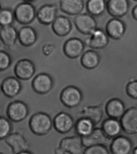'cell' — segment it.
Here are the masks:
<instances>
[{
    "label": "cell",
    "instance_id": "obj_33",
    "mask_svg": "<svg viewBox=\"0 0 137 154\" xmlns=\"http://www.w3.org/2000/svg\"><path fill=\"white\" fill-rule=\"evenodd\" d=\"M12 64V58L6 51L0 50V71L8 69Z\"/></svg>",
    "mask_w": 137,
    "mask_h": 154
},
{
    "label": "cell",
    "instance_id": "obj_9",
    "mask_svg": "<svg viewBox=\"0 0 137 154\" xmlns=\"http://www.w3.org/2000/svg\"><path fill=\"white\" fill-rule=\"evenodd\" d=\"M85 43L78 38H71L67 39L63 46V54L67 58L72 59L81 57L85 52Z\"/></svg>",
    "mask_w": 137,
    "mask_h": 154
},
{
    "label": "cell",
    "instance_id": "obj_23",
    "mask_svg": "<svg viewBox=\"0 0 137 154\" xmlns=\"http://www.w3.org/2000/svg\"><path fill=\"white\" fill-rule=\"evenodd\" d=\"M85 5L83 0H60V10L69 16H76L82 13Z\"/></svg>",
    "mask_w": 137,
    "mask_h": 154
},
{
    "label": "cell",
    "instance_id": "obj_38",
    "mask_svg": "<svg viewBox=\"0 0 137 154\" xmlns=\"http://www.w3.org/2000/svg\"><path fill=\"white\" fill-rule=\"evenodd\" d=\"M132 153L134 154H137V146H136L135 148H134L132 151Z\"/></svg>",
    "mask_w": 137,
    "mask_h": 154
},
{
    "label": "cell",
    "instance_id": "obj_12",
    "mask_svg": "<svg viewBox=\"0 0 137 154\" xmlns=\"http://www.w3.org/2000/svg\"><path fill=\"white\" fill-rule=\"evenodd\" d=\"M59 147L63 149L66 154H83L85 149L82 137L78 135L62 139L60 142Z\"/></svg>",
    "mask_w": 137,
    "mask_h": 154
},
{
    "label": "cell",
    "instance_id": "obj_27",
    "mask_svg": "<svg viewBox=\"0 0 137 154\" xmlns=\"http://www.w3.org/2000/svg\"><path fill=\"white\" fill-rule=\"evenodd\" d=\"M80 115L89 119L96 126L102 120L103 113L102 109L99 106H85L80 111Z\"/></svg>",
    "mask_w": 137,
    "mask_h": 154
},
{
    "label": "cell",
    "instance_id": "obj_34",
    "mask_svg": "<svg viewBox=\"0 0 137 154\" xmlns=\"http://www.w3.org/2000/svg\"><path fill=\"white\" fill-rule=\"evenodd\" d=\"M127 96L134 100H137V79L130 81L125 88Z\"/></svg>",
    "mask_w": 137,
    "mask_h": 154
},
{
    "label": "cell",
    "instance_id": "obj_32",
    "mask_svg": "<svg viewBox=\"0 0 137 154\" xmlns=\"http://www.w3.org/2000/svg\"><path fill=\"white\" fill-rule=\"evenodd\" d=\"M110 151L105 145H97L85 148L84 154H109Z\"/></svg>",
    "mask_w": 137,
    "mask_h": 154
},
{
    "label": "cell",
    "instance_id": "obj_19",
    "mask_svg": "<svg viewBox=\"0 0 137 154\" xmlns=\"http://www.w3.org/2000/svg\"><path fill=\"white\" fill-rule=\"evenodd\" d=\"M82 143L85 148L97 145H108L111 139L104 134L102 128H95L89 135L82 137Z\"/></svg>",
    "mask_w": 137,
    "mask_h": 154
},
{
    "label": "cell",
    "instance_id": "obj_35",
    "mask_svg": "<svg viewBox=\"0 0 137 154\" xmlns=\"http://www.w3.org/2000/svg\"><path fill=\"white\" fill-rule=\"evenodd\" d=\"M56 47L52 43H46L41 48V52L46 57L52 55L55 51Z\"/></svg>",
    "mask_w": 137,
    "mask_h": 154
},
{
    "label": "cell",
    "instance_id": "obj_3",
    "mask_svg": "<svg viewBox=\"0 0 137 154\" xmlns=\"http://www.w3.org/2000/svg\"><path fill=\"white\" fill-rule=\"evenodd\" d=\"M60 100L66 107L75 108L79 106L83 100V93L75 85H68L60 93Z\"/></svg>",
    "mask_w": 137,
    "mask_h": 154
},
{
    "label": "cell",
    "instance_id": "obj_21",
    "mask_svg": "<svg viewBox=\"0 0 137 154\" xmlns=\"http://www.w3.org/2000/svg\"><path fill=\"white\" fill-rule=\"evenodd\" d=\"M0 40L8 49L14 48L18 40V30L13 25L1 27Z\"/></svg>",
    "mask_w": 137,
    "mask_h": 154
},
{
    "label": "cell",
    "instance_id": "obj_24",
    "mask_svg": "<svg viewBox=\"0 0 137 154\" xmlns=\"http://www.w3.org/2000/svg\"><path fill=\"white\" fill-rule=\"evenodd\" d=\"M124 103L118 98L110 99L106 104L105 112L110 118L120 119L125 112Z\"/></svg>",
    "mask_w": 137,
    "mask_h": 154
},
{
    "label": "cell",
    "instance_id": "obj_16",
    "mask_svg": "<svg viewBox=\"0 0 137 154\" xmlns=\"http://www.w3.org/2000/svg\"><path fill=\"white\" fill-rule=\"evenodd\" d=\"M126 24L119 18H112L106 23L105 32L109 38L118 40L122 38L126 32Z\"/></svg>",
    "mask_w": 137,
    "mask_h": 154
},
{
    "label": "cell",
    "instance_id": "obj_26",
    "mask_svg": "<svg viewBox=\"0 0 137 154\" xmlns=\"http://www.w3.org/2000/svg\"><path fill=\"white\" fill-rule=\"evenodd\" d=\"M101 128L106 136L111 139L120 135L122 130L120 120L110 117L102 122Z\"/></svg>",
    "mask_w": 137,
    "mask_h": 154
},
{
    "label": "cell",
    "instance_id": "obj_8",
    "mask_svg": "<svg viewBox=\"0 0 137 154\" xmlns=\"http://www.w3.org/2000/svg\"><path fill=\"white\" fill-rule=\"evenodd\" d=\"M122 131L128 135L137 134V106L131 107L125 110L120 119Z\"/></svg>",
    "mask_w": 137,
    "mask_h": 154
},
{
    "label": "cell",
    "instance_id": "obj_25",
    "mask_svg": "<svg viewBox=\"0 0 137 154\" xmlns=\"http://www.w3.org/2000/svg\"><path fill=\"white\" fill-rule=\"evenodd\" d=\"M101 58L100 55L94 49L88 50L83 53L80 58L82 66L88 70L97 68L100 63Z\"/></svg>",
    "mask_w": 137,
    "mask_h": 154
},
{
    "label": "cell",
    "instance_id": "obj_39",
    "mask_svg": "<svg viewBox=\"0 0 137 154\" xmlns=\"http://www.w3.org/2000/svg\"><path fill=\"white\" fill-rule=\"evenodd\" d=\"M36 0H22V1L24 2H33L34 1H36Z\"/></svg>",
    "mask_w": 137,
    "mask_h": 154
},
{
    "label": "cell",
    "instance_id": "obj_14",
    "mask_svg": "<svg viewBox=\"0 0 137 154\" xmlns=\"http://www.w3.org/2000/svg\"><path fill=\"white\" fill-rule=\"evenodd\" d=\"M109 43V38L102 29L97 28L85 40V45L95 50L103 49Z\"/></svg>",
    "mask_w": 137,
    "mask_h": 154
},
{
    "label": "cell",
    "instance_id": "obj_13",
    "mask_svg": "<svg viewBox=\"0 0 137 154\" xmlns=\"http://www.w3.org/2000/svg\"><path fill=\"white\" fill-rule=\"evenodd\" d=\"M58 12V7L56 5L46 4L37 10L36 19L43 25H50L57 17Z\"/></svg>",
    "mask_w": 137,
    "mask_h": 154
},
{
    "label": "cell",
    "instance_id": "obj_10",
    "mask_svg": "<svg viewBox=\"0 0 137 154\" xmlns=\"http://www.w3.org/2000/svg\"><path fill=\"white\" fill-rule=\"evenodd\" d=\"M73 117L68 113L61 112L55 116L53 120V126L55 131L60 134L70 132L75 126Z\"/></svg>",
    "mask_w": 137,
    "mask_h": 154
},
{
    "label": "cell",
    "instance_id": "obj_1",
    "mask_svg": "<svg viewBox=\"0 0 137 154\" xmlns=\"http://www.w3.org/2000/svg\"><path fill=\"white\" fill-rule=\"evenodd\" d=\"M31 132L34 135L44 136L48 134L53 127V120L49 115L44 112L33 114L28 122Z\"/></svg>",
    "mask_w": 137,
    "mask_h": 154
},
{
    "label": "cell",
    "instance_id": "obj_40",
    "mask_svg": "<svg viewBox=\"0 0 137 154\" xmlns=\"http://www.w3.org/2000/svg\"><path fill=\"white\" fill-rule=\"evenodd\" d=\"M1 8H2V7H1V3H0V10L1 9Z\"/></svg>",
    "mask_w": 137,
    "mask_h": 154
},
{
    "label": "cell",
    "instance_id": "obj_17",
    "mask_svg": "<svg viewBox=\"0 0 137 154\" xmlns=\"http://www.w3.org/2000/svg\"><path fill=\"white\" fill-rule=\"evenodd\" d=\"M1 90L5 96L14 98L20 94L22 85L17 77L10 76L3 79L1 84Z\"/></svg>",
    "mask_w": 137,
    "mask_h": 154
},
{
    "label": "cell",
    "instance_id": "obj_7",
    "mask_svg": "<svg viewBox=\"0 0 137 154\" xmlns=\"http://www.w3.org/2000/svg\"><path fill=\"white\" fill-rule=\"evenodd\" d=\"M54 80L52 77L46 72H41L34 77L31 82L33 91L41 95L49 93L53 88Z\"/></svg>",
    "mask_w": 137,
    "mask_h": 154
},
{
    "label": "cell",
    "instance_id": "obj_36",
    "mask_svg": "<svg viewBox=\"0 0 137 154\" xmlns=\"http://www.w3.org/2000/svg\"><path fill=\"white\" fill-rule=\"evenodd\" d=\"M132 16L134 19L137 21V5H136L132 10Z\"/></svg>",
    "mask_w": 137,
    "mask_h": 154
},
{
    "label": "cell",
    "instance_id": "obj_4",
    "mask_svg": "<svg viewBox=\"0 0 137 154\" xmlns=\"http://www.w3.org/2000/svg\"><path fill=\"white\" fill-rule=\"evenodd\" d=\"M6 114L10 120L16 123L20 122L28 116L29 109L24 101L15 100L8 105Z\"/></svg>",
    "mask_w": 137,
    "mask_h": 154
},
{
    "label": "cell",
    "instance_id": "obj_30",
    "mask_svg": "<svg viewBox=\"0 0 137 154\" xmlns=\"http://www.w3.org/2000/svg\"><path fill=\"white\" fill-rule=\"evenodd\" d=\"M15 21L14 11L10 8H1L0 10V27L13 25Z\"/></svg>",
    "mask_w": 137,
    "mask_h": 154
},
{
    "label": "cell",
    "instance_id": "obj_18",
    "mask_svg": "<svg viewBox=\"0 0 137 154\" xmlns=\"http://www.w3.org/2000/svg\"><path fill=\"white\" fill-rule=\"evenodd\" d=\"M130 9L129 0H108L106 10L109 14L114 18L125 16Z\"/></svg>",
    "mask_w": 137,
    "mask_h": 154
},
{
    "label": "cell",
    "instance_id": "obj_29",
    "mask_svg": "<svg viewBox=\"0 0 137 154\" xmlns=\"http://www.w3.org/2000/svg\"><path fill=\"white\" fill-rule=\"evenodd\" d=\"M106 0H88L85 6L88 13L94 17H99L106 10Z\"/></svg>",
    "mask_w": 137,
    "mask_h": 154
},
{
    "label": "cell",
    "instance_id": "obj_28",
    "mask_svg": "<svg viewBox=\"0 0 137 154\" xmlns=\"http://www.w3.org/2000/svg\"><path fill=\"white\" fill-rule=\"evenodd\" d=\"M95 125L88 118L80 117L75 123V130L77 135L85 137L89 135L94 129Z\"/></svg>",
    "mask_w": 137,
    "mask_h": 154
},
{
    "label": "cell",
    "instance_id": "obj_41",
    "mask_svg": "<svg viewBox=\"0 0 137 154\" xmlns=\"http://www.w3.org/2000/svg\"><path fill=\"white\" fill-rule=\"evenodd\" d=\"M134 1H137V0H134Z\"/></svg>",
    "mask_w": 137,
    "mask_h": 154
},
{
    "label": "cell",
    "instance_id": "obj_31",
    "mask_svg": "<svg viewBox=\"0 0 137 154\" xmlns=\"http://www.w3.org/2000/svg\"><path fill=\"white\" fill-rule=\"evenodd\" d=\"M13 129V125L10 120L5 117L0 116V140L5 139L10 135Z\"/></svg>",
    "mask_w": 137,
    "mask_h": 154
},
{
    "label": "cell",
    "instance_id": "obj_20",
    "mask_svg": "<svg viewBox=\"0 0 137 154\" xmlns=\"http://www.w3.org/2000/svg\"><path fill=\"white\" fill-rule=\"evenodd\" d=\"M37 40V32L33 27L24 26L18 31V40L24 47L28 48L33 46Z\"/></svg>",
    "mask_w": 137,
    "mask_h": 154
},
{
    "label": "cell",
    "instance_id": "obj_15",
    "mask_svg": "<svg viewBox=\"0 0 137 154\" xmlns=\"http://www.w3.org/2000/svg\"><path fill=\"white\" fill-rule=\"evenodd\" d=\"M110 152L113 154H129L133 149V143L127 136L118 135L110 143Z\"/></svg>",
    "mask_w": 137,
    "mask_h": 154
},
{
    "label": "cell",
    "instance_id": "obj_37",
    "mask_svg": "<svg viewBox=\"0 0 137 154\" xmlns=\"http://www.w3.org/2000/svg\"><path fill=\"white\" fill-rule=\"evenodd\" d=\"M55 153L56 154H66L64 152V151L63 149H61L60 147H58L55 149Z\"/></svg>",
    "mask_w": 137,
    "mask_h": 154
},
{
    "label": "cell",
    "instance_id": "obj_6",
    "mask_svg": "<svg viewBox=\"0 0 137 154\" xmlns=\"http://www.w3.org/2000/svg\"><path fill=\"white\" fill-rule=\"evenodd\" d=\"M14 74L22 81L30 79L36 73V68L34 62L27 58L21 59L14 66Z\"/></svg>",
    "mask_w": 137,
    "mask_h": 154
},
{
    "label": "cell",
    "instance_id": "obj_22",
    "mask_svg": "<svg viewBox=\"0 0 137 154\" xmlns=\"http://www.w3.org/2000/svg\"><path fill=\"white\" fill-rule=\"evenodd\" d=\"M51 25L53 33L59 37L67 36L72 30L70 20L65 16H58Z\"/></svg>",
    "mask_w": 137,
    "mask_h": 154
},
{
    "label": "cell",
    "instance_id": "obj_5",
    "mask_svg": "<svg viewBox=\"0 0 137 154\" xmlns=\"http://www.w3.org/2000/svg\"><path fill=\"white\" fill-rule=\"evenodd\" d=\"M75 26L79 33L91 35L97 29V21L89 13H80L74 18Z\"/></svg>",
    "mask_w": 137,
    "mask_h": 154
},
{
    "label": "cell",
    "instance_id": "obj_11",
    "mask_svg": "<svg viewBox=\"0 0 137 154\" xmlns=\"http://www.w3.org/2000/svg\"><path fill=\"white\" fill-rule=\"evenodd\" d=\"M5 143L11 149L13 154H21L30 149V143L25 137L19 132L11 133L5 139Z\"/></svg>",
    "mask_w": 137,
    "mask_h": 154
},
{
    "label": "cell",
    "instance_id": "obj_2",
    "mask_svg": "<svg viewBox=\"0 0 137 154\" xmlns=\"http://www.w3.org/2000/svg\"><path fill=\"white\" fill-rule=\"evenodd\" d=\"M13 11L15 20L21 25H28L36 19L37 10L31 2L22 1L16 6Z\"/></svg>",
    "mask_w": 137,
    "mask_h": 154
}]
</instances>
